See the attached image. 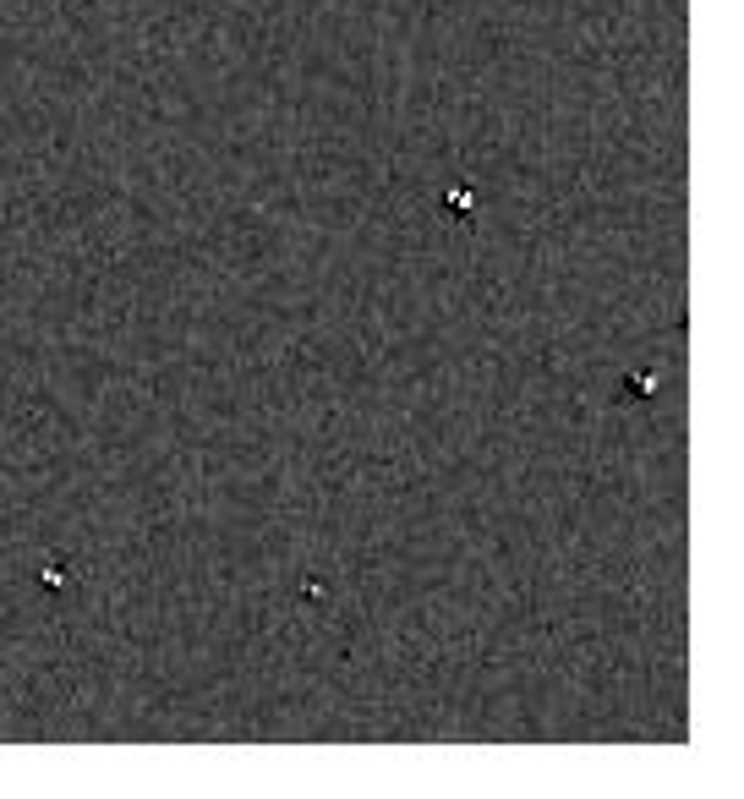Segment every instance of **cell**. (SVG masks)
Masks as SVG:
<instances>
[]
</instances>
